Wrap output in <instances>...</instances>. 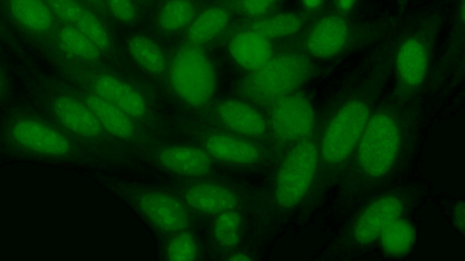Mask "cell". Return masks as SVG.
I'll use <instances>...</instances> for the list:
<instances>
[{
  "instance_id": "obj_36",
  "label": "cell",
  "mask_w": 465,
  "mask_h": 261,
  "mask_svg": "<svg viewBox=\"0 0 465 261\" xmlns=\"http://www.w3.org/2000/svg\"><path fill=\"white\" fill-rule=\"evenodd\" d=\"M355 1L356 0H337V4L341 11H348L353 6Z\"/></svg>"
},
{
  "instance_id": "obj_7",
  "label": "cell",
  "mask_w": 465,
  "mask_h": 261,
  "mask_svg": "<svg viewBox=\"0 0 465 261\" xmlns=\"http://www.w3.org/2000/svg\"><path fill=\"white\" fill-rule=\"evenodd\" d=\"M316 121L310 99L300 91L272 103L268 117L273 140L287 148L312 135Z\"/></svg>"
},
{
  "instance_id": "obj_15",
  "label": "cell",
  "mask_w": 465,
  "mask_h": 261,
  "mask_svg": "<svg viewBox=\"0 0 465 261\" xmlns=\"http://www.w3.org/2000/svg\"><path fill=\"white\" fill-rule=\"evenodd\" d=\"M228 49L234 62L249 72L260 68L273 54L270 39L245 28L232 37Z\"/></svg>"
},
{
  "instance_id": "obj_24",
  "label": "cell",
  "mask_w": 465,
  "mask_h": 261,
  "mask_svg": "<svg viewBox=\"0 0 465 261\" xmlns=\"http://www.w3.org/2000/svg\"><path fill=\"white\" fill-rule=\"evenodd\" d=\"M302 25L303 19L300 14L287 12L255 18L244 28L272 40L293 35L302 28Z\"/></svg>"
},
{
  "instance_id": "obj_11",
  "label": "cell",
  "mask_w": 465,
  "mask_h": 261,
  "mask_svg": "<svg viewBox=\"0 0 465 261\" xmlns=\"http://www.w3.org/2000/svg\"><path fill=\"white\" fill-rule=\"evenodd\" d=\"M350 29L347 21L338 14L320 18L310 29L303 41L309 57L321 60L338 56L346 47Z\"/></svg>"
},
{
  "instance_id": "obj_8",
  "label": "cell",
  "mask_w": 465,
  "mask_h": 261,
  "mask_svg": "<svg viewBox=\"0 0 465 261\" xmlns=\"http://www.w3.org/2000/svg\"><path fill=\"white\" fill-rule=\"evenodd\" d=\"M37 87L51 114L64 130L85 138L101 133L100 123L84 101L48 79H38Z\"/></svg>"
},
{
  "instance_id": "obj_1",
  "label": "cell",
  "mask_w": 465,
  "mask_h": 261,
  "mask_svg": "<svg viewBox=\"0 0 465 261\" xmlns=\"http://www.w3.org/2000/svg\"><path fill=\"white\" fill-rule=\"evenodd\" d=\"M420 116L395 95L377 104L336 183L338 203L360 204L391 188L413 158Z\"/></svg>"
},
{
  "instance_id": "obj_17",
  "label": "cell",
  "mask_w": 465,
  "mask_h": 261,
  "mask_svg": "<svg viewBox=\"0 0 465 261\" xmlns=\"http://www.w3.org/2000/svg\"><path fill=\"white\" fill-rule=\"evenodd\" d=\"M46 43H51L52 48L73 60L94 61L102 53L73 24L58 23L51 39Z\"/></svg>"
},
{
  "instance_id": "obj_5",
  "label": "cell",
  "mask_w": 465,
  "mask_h": 261,
  "mask_svg": "<svg viewBox=\"0 0 465 261\" xmlns=\"http://www.w3.org/2000/svg\"><path fill=\"white\" fill-rule=\"evenodd\" d=\"M317 169L318 147L313 131L289 147L280 164L273 189L277 207L290 211L304 202L314 182Z\"/></svg>"
},
{
  "instance_id": "obj_38",
  "label": "cell",
  "mask_w": 465,
  "mask_h": 261,
  "mask_svg": "<svg viewBox=\"0 0 465 261\" xmlns=\"http://www.w3.org/2000/svg\"><path fill=\"white\" fill-rule=\"evenodd\" d=\"M229 259L232 261H245L250 260L251 258L246 254L237 253L234 256H231Z\"/></svg>"
},
{
  "instance_id": "obj_37",
  "label": "cell",
  "mask_w": 465,
  "mask_h": 261,
  "mask_svg": "<svg viewBox=\"0 0 465 261\" xmlns=\"http://www.w3.org/2000/svg\"><path fill=\"white\" fill-rule=\"evenodd\" d=\"M304 6L308 9L317 8L321 0H302Z\"/></svg>"
},
{
  "instance_id": "obj_6",
  "label": "cell",
  "mask_w": 465,
  "mask_h": 261,
  "mask_svg": "<svg viewBox=\"0 0 465 261\" xmlns=\"http://www.w3.org/2000/svg\"><path fill=\"white\" fill-rule=\"evenodd\" d=\"M170 82L183 101L199 106L208 102L215 92L217 75L212 61L201 46L187 44L172 61Z\"/></svg>"
},
{
  "instance_id": "obj_31",
  "label": "cell",
  "mask_w": 465,
  "mask_h": 261,
  "mask_svg": "<svg viewBox=\"0 0 465 261\" xmlns=\"http://www.w3.org/2000/svg\"><path fill=\"white\" fill-rule=\"evenodd\" d=\"M106 9L119 21L131 23L136 16L133 0H105Z\"/></svg>"
},
{
  "instance_id": "obj_29",
  "label": "cell",
  "mask_w": 465,
  "mask_h": 261,
  "mask_svg": "<svg viewBox=\"0 0 465 261\" xmlns=\"http://www.w3.org/2000/svg\"><path fill=\"white\" fill-rule=\"evenodd\" d=\"M197 253L195 240L188 233H182L173 237L166 246V255L171 260H193L196 257Z\"/></svg>"
},
{
  "instance_id": "obj_4",
  "label": "cell",
  "mask_w": 465,
  "mask_h": 261,
  "mask_svg": "<svg viewBox=\"0 0 465 261\" xmlns=\"http://www.w3.org/2000/svg\"><path fill=\"white\" fill-rule=\"evenodd\" d=\"M314 73V63L306 53L282 52L272 54L263 65L245 75L238 91L241 96L253 103L271 106L299 91Z\"/></svg>"
},
{
  "instance_id": "obj_30",
  "label": "cell",
  "mask_w": 465,
  "mask_h": 261,
  "mask_svg": "<svg viewBox=\"0 0 465 261\" xmlns=\"http://www.w3.org/2000/svg\"><path fill=\"white\" fill-rule=\"evenodd\" d=\"M58 23L74 24L84 6L78 0H44Z\"/></svg>"
},
{
  "instance_id": "obj_12",
  "label": "cell",
  "mask_w": 465,
  "mask_h": 261,
  "mask_svg": "<svg viewBox=\"0 0 465 261\" xmlns=\"http://www.w3.org/2000/svg\"><path fill=\"white\" fill-rule=\"evenodd\" d=\"M6 10L15 24L41 42H48L58 21L44 0H5Z\"/></svg>"
},
{
  "instance_id": "obj_32",
  "label": "cell",
  "mask_w": 465,
  "mask_h": 261,
  "mask_svg": "<svg viewBox=\"0 0 465 261\" xmlns=\"http://www.w3.org/2000/svg\"><path fill=\"white\" fill-rule=\"evenodd\" d=\"M279 0H239L240 10L251 18H259L268 14Z\"/></svg>"
},
{
  "instance_id": "obj_10",
  "label": "cell",
  "mask_w": 465,
  "mask_h": 261,
  "mask_svg": "<svg viewBox=\"0 0 465 261\" xmlns=\"http://www.w3.org/2000/svg\"><path fill=\"white\" fill-rule=\"evenodd\" d=\"M430 64L428 43L419 35L405 38L394 56L395 96L411 100L426 80Z\"/></svg>"
},
{
  "instance_id": "obj_28",
  "label": "cell",
  "mask_w": 465,
  "mask_h": 261,
  "mask_svg": "<svg viewBox=\"0 0 465 261\" xmlns=\"http://www.w3.org/2000/svg\"><path fill=\"white\" fill-rule=\"evenodd\" d=\"M101 52L108 50L110 36L103 23L89 9L84 7L74 24Z\"/></svg>"
},
{
  "instance_id": "obj_13",
  "label": "cell",
  "mask_w": 465,
  "mask_h": 261,
  "mask_svg": "<svg viewBox=\"0 0 465 261\" xmlns=\"http://www.w3.org/2000/svg\"><path fill=\"white\" fill-rule=\"evenodd\" d=\"M143 214L157 227L167 232L183 230L188 224L187 213L174 198L161 192H147L138 199Z\"/></svg>"
},
{
  "instance_id": "obj_9",
  "label": "cell",
  "mask_w": 465,
  "mask_h": 261,
  "mask_svg": "<svg viewBox=\"0 0 465 261\" xmlns=\"http://www.w3.org/2000/svg\"><path fill=\"white\" fill-rule=\"evenodd\" d=\"M7 137L16 149L36 156L60 159L71 151L66 135L51 123L32 115L13 121Z\"/></svg>"
},
{
  "instance_id": "obj_26",
  "label": "cell",
  "mask_w": 465,
  "mask_h": 261,
  "mask_svg": "<svg viewBox=\"0 0 465 261\" xmlns=\"http://www.w3.org/2000/svg\"><path fill=\"white\" fill-rule=\"evenodd\" d=\"M195 6L191 0H167L158 13V24L166 32H177L194 18Z\"/></svg>"
},
{
  "instance_id": "obj_20",
  "label": "cell",
  "mask_w": 465,
  "mask_h": 261,
  "mask_svg": "<svg viewBox=\"0 0 465 261\" xmlns=\"http://www.w3.org/2000/svg\"><path fill=\"white\" fill-rule=\"evenodd\" d=\"M205 149L213 158L226 162L252 164L260 159V150L253 143L224 134L211 136Z\"/></svg>"
},
{
  "instance_id": "obj_23",
  "label": "cell",
  "mask_w": 465,
  "mask_h": 261,
  "mask_svg": "<svg viewBox=\"0 0 465 261\" xmlns=\"http://www.w3.org/2000/svg\"><path fill=\"white\" fill-rule=\"evenodd\" d=\"M415 227L405 216L392 220L381 232L378 241L383 253L391 256L406 255L415 242Z\"/></svg>"
},
{
  "instance_id": "obj_22",
  "label": "cell",
  "mask_w": 465,
  "mask_h": 261,
  "mask_svg": "<svg viewBox=\"0 0 465 261\" xmlns=\"http://www.w3.org/2000/svg\"><path fill=\"white\" fill-rule=\"evenodd\" d=\"M230 12L223 6H213L194 16L188 25V44L201 46L218 36L228 25Z\"/></svg>"
},
{
  "instance_id": "obj_2",
  "label": "cell",
  "mask_w": 465,
  "mask_h": 261,
  "mask_svg": "<svg viewBox=\"0 0 465 261\" xmlns=\"http://www.w3.org/2000/svg\"><path fill=\"white\" fill-rule=\"evenodd\" d=\"M384 72L378 68L341 93L316 121L318 169L308 203L318 201L339 180L378 104Z\"/></svg>"
},
{
  "instance_id": "obj_25",
  "label": "cell",
  "mask_w": 465,
  "mask_h": 261,
  "mask_svg": "<svg viewBox=\"0 0 465 261\" xmlns=\"http://www.w3.org/2000/svg\"><path fill=\"white\" fill-rule=\"evenodd\" d=\"M127 49L133 59L146 72L162 73L166 65L162 49L152 39L134 35L127 43Z\"/></svg>"
},
{
  "instance_id": "obj_3",
  "label": "cell",
  "mask_w": 465,
  "mask_h": 261,
  "mask_svg": "<svg viewBox=\"0 0 465 261\" xmlns=\"http://www.w3.org/2000/svg\"><path fill=\"white\" fill-rule=\"evenodd\" d=\"M417 192L410 187L388 188L359 204L358 209L323 255L342 258L361 252L378 241L395 218L405 216L416 203Z\"/></svg>"
},
{
  "instance_id": "obj_34",
  "label": "cell",
  "mask_w": 465,
  "mask_h": 261,
  "mask_svg": "<svg viewBox=\"0 0 465 261\" xmlns=\"http://www.w3.org/2000/svg\"><path fill=\"white\" fill-rule=\"evenodd\" d=\"M7 91H8L7 79L5 77V72H3L2 68L0 67V100L3 99L7 94Z\"/></svg>"
},
{
  "instance_id": "obj_18",
  "label": "cell",
  "mask_w": 465,
  "mask_h": 261,
  "mask_svg": "<svg viewBox=\"0 0 465 261\" xmlns=\"http://www.w3.org/2000/svg\"><path fill=\"white\" fill-rule=\"evenodd\" d=\"M158 158L165 169L182 175L204 176L209 173L211 169L209 156L194 147H168L159 153Z\"/></svg>"
},
{
  "instance_id": "obj_16",
  "label": "cell",
  "mask_w": 465,
  "mask_h": 261,
  "mask_svg": "<svg viewBox=\"0 0 465 261\" xmlns=\"http://www.w3.org/2000/svg\"><path fill=\"white\" fill-rule=\"evenodd\" d=\"M217 115L223 125L242 135L261 136L267 128L263 117L244 102L223 101L217 108Z\"/></svg>"
},
{
  "instance_id": "obj_35",
  "label": "cell",
  "mask_w": 465,
  "mask_h": 261,
  "mask_svg": "<svg viewBox=\"0 0 465 261\" xmlns=\"http://www.w3.org/2000/svg\"><path fill=\"white\" fill-rule=\"evenodd\" d=\"M88 5L100 11L106 9L105 0H84Z\"/></svg>"
},
{
  "instance_id": "obj_33",
  "label": "cell",
  "mask_w": 465,
  "mask_h": 261,
  "mask_svg": "<svg viewBox=\"0 0 465 261\" xmlns=\"http://www.w3.org/2000/svg\"><path fill=\"white\" fill-rule=\"evenodd\" d=\"M452 222L458 230L463 232L464 227V203L460 201L452 209Z\"/></svg>"
},
{
  "instance_id": "obj_27",
  "label": "cell",
  "mask_w": 465,
  "mask_h": 261,
  "mask_svg": "<svg viewBox=\"0 0 465 261\" xmlns=\"http://www.w3.org/2000/svg\"><path fill=\"white\" fill-rule=\"evenodd\" d=\"M242 226L241 215L232 209L218 215L214 222V237L217 244L224 248H233L240 238Z\"/></svg>"
},
{
  "instance_id": "obj_14",
  "label": "cell",
  "mask_w": 465,
  "mask_h": 261,
  "mask_svg": "<svg viewBox=\"0 0 465 261\" xmlns=\"http://www.w3.org/2000/svg\"><path fill=\"white\" fill-rule=\"evenodd\" d=\"M94 93L109 101L128 116L140 118L145 112L143 98L125 82L106 73L88 77Z\"/></svg>"
},
{
  "instance_id": "obj_21",
  "label": "cell",
  "mask_w": 465,
  "mask_h": 261,
  "mask_svg": "<svg viewBox=\"0 0 465 261\" xmlns=\"http://www.w3.org/2000/svg\"><path fill=\"white\" fill-rule=\"evenodd\" d=\"M95 116L101 127L114 136L127 138L134 130L128 115L103 97L91 92L83 100Z\"/></svg>"
},
{
  "instance_id": "obj_19",
  "label": "cell",
  "mask_w": 465,
  "mask_h": 261,
  "mask_svg": "<svg viewBox=\"0 0 465 261\" xmlns=\"http://www.w3.org/2000/svg\"><path fill=\"white\" fill-rule=\"evenodd\" d=\"M184 197L192 208L210 215L232 209L237 204V198L231 190L210 183L190 187Z\"/></svg>"
}]
</instances>
